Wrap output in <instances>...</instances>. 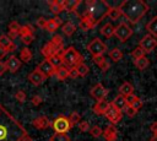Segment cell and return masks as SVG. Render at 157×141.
<instances>
[{
  "label": "cell",
  "instance_id": "cell-1",
  "mask_svg": "<svg viewBox=\"0 0 157 141\" xmlns=\"http://www.w3.org/2000/svg\"><path fill=\"white\" fill-rule=\"evenodd\" d=\"M26 134L22 124L0 104V141H21Z\"/></svg>",
  "mask_w": 157,
  "mask_h": 141
},
{
  "label": "cell",
  "instance_id": "cell-2",
  "mask_svg": "<svg viewBox=\"0 0 157 141\" xmlns=\"http://www.w3.org/2000/svg\"><path fill=\"white\" fill-rule=\"evenodd\" d=\"M121 15L130 23H137L148 11V5L142 0H125L119 6Z\"/></svg>",
  "mask_w": 157,
  "mask_h": 141
},
{
  "label": "cell",
  "instance_id": "cell-3",
  "mask_svg": "<svg viewBox=\"0 0 157 141\" xmlns=\"http://www.w3.org/2000/svg\"><path fill=\"white\" fill-rule=\"evenodd\" d=\"M60 59L63 61V65L70 69V67H76L78 64H81L83 60V56L74 47H69L67 49H64L61 51Z\"/></svg>",
  "mask_w": 157,
  "mask_h": 141
},
{
  "label": "cell",
  "instance_id": "cell-4",
  "mask_svg": "<svg viewBox=\"0 0 157 141\" xmlns=\"http://www.w3.org/2000/svg\"><path fill=\"white\" fill-rule=\"evenodd\" d=\"M53 130L56 132V134H66L72 126L69 121V118L65 116V115H58L53 121H52V125Z\"/></svg>",
  "mask_w": 157,
  "mask_h": 141
},
{
  "label": "cell",
  "instance_id": "cell-5",
  "mask_svg": "<svg viewBox=\"0 0 157 141\" xmlns=\"http://www.w3.org/2000/svg\"><path fill=\"white\" fill-rule=\"evenodd\" d=\"M114 36L120 40V42H126L131 36H132V29L131 27L125 23V22H120L117 27H114Z\"/></svg>",
  "mask_w": 157,
  "mask_h": 141
},
{
  "label": "cell",
  "instance_id": "cell-6",
  "mask_svg": "<svg viewBox=\"0 0 157 141\" xmlns=\"http://www.w3.org/2000/svg\"><path fill=\"white\" fill-rule=\"evenodd\" d=\"M87 50L92 54V56H94V55H103L105 53V50H107V45L101 39L94 38V39H92L88 43Z\"/></svg>",
  "mask_w": 157,
  "mask_h": 141
},
{
  "label": "cell",
  "instance_id": "cell-7",
  "mask_svg": "<svg viewBox=\"0 0 157 141\" xmlns=\"http://www.w3.org/2000/svg\"><path fill=\"white\" fill-rule=\"evenodd\" d=\"M139 47L145 51V53H151L156 47H157V39L153 38L150 34H146L142 37V39L139 43Z\"/></svg>",
  "mask_w": 157,
  "mask_h": 141
},
{
  "label": "cell",
  "instance_id": "cell-8",
  "mask_svg": "<svg viewBox=\"0 0 157 141\" xmlns=\"http://www.w3.org/2000/svg\"><path fill=\"white\" fill-rule=\"evenodd\" d=\"M104 116L107 118V120H109V121L114 125V124H117V123H119V121L121 120V118H123V113H121L119 109L114 108V107L109 103V107H108L107 112L104 113Z\"/></svg>",
  "mask_w": 157,
  "mask_h": 141
},
{
  "label": "cell",
  "instance_id": "cell-9",
  "mask_svg": "<svg viewBox=\"0 0 157 141\" xmlns=\"http://www.w3.org/2000/svg\"><path fill=\"white\" fill-rule=\"evenodd\" d=\"M61 49H59L58 47H55L53 43H50V42H48V43H45L43 47H42V49H40V53H42V55L45 58V59H49V58H52V56H54V55H60L61 54Z\"/></svg>",
  "mask_w": 157,
  "mask_h": 141
},
{
  "label": "cell",
  "instance_id": "cell-10",
  "mask_svg": "<svg viewBox=\"0 0 157 141\" xmlns=\"http://www.w3.org/2000/svg\"><path fill=\"white\" fill-rule=\"evenodd\" d=\"M36 69H37L43 76H45V77H50V76H53V75L55 74V67L49 63L48 59H44L43 61H40Z\"/></svg>",
  "mask_w": 157,
  "mask_h": 141
},
{
  "label": "cell",
  "instance_id": "cell-11",
  "mask_svg": "<svg viewBox=\"0 0 157 141\" xmlns=\"http://www.w3.org/2000/svg\"><path fill=\"white\" fill-rule=\"evenodd\" d=\"M90 93H91V96H92L96 101H102V99H104V98L107 97L108 90H107L102 83H96V85L91 88Z\"/></svg>",
  "mask_w": 157,
  "mask_h": 141
},
{
  "label": "cell",
  "instance_id": "cell-12",
  "mask_svg": "<svg viewBox=\"0 0 157 141\" xmlns=\"http://www.w3.org/2000/svg\"><path fill=\"white\" fill-rule=\"evenodd\" d=\"M5 65H6L7 71H10V72L15 74V72H17V71L20 70V67H21L22 63H21V60H20L16 55H10V56L6 59Z\"/></svg>",
  "mask_w": 157,
  "mask_h": 141
},
{
  "label": "cell",
  "instance_id": "cell-13",
  "mask_svg": "<svg viewBox=\"0 0 157 141\" xmlns=\"http://www.w3.org/2000/svg\"><path fill=\"white\" fill-rule=\"evenodd\" d=\"M32 125H33V128H36V129H38V130H45V129L50 128L52 121L49 120L48 116H45V115H39V116H37V118H34V119L32 120Z\"/></svg>",
  "mask_w": 157,
  "mask_h": 141
},
{
  "label": "cell",
  "instance_id": "cell-14",
  "mask_svg": "<svg viewBox=\"0 0 157 141\" xmlns=\"http://www.w3.org/2000/svg\"><path fill=\"white\" fill-rule=\"evenodd\" d=\"M0 47L6 51V53H12L17 49V45L12 42V39H10L6 34H1L0 36Z\"/></svg>",
  "mask_w": 157,
  "mask_h": 141
},
{
  "label": "cell",
  "instance_id": "cell-15",
  "mask_svg": "<svg viewBox=\"0 0 157 141\" xmlns=\"http://www.w3.org/2000/svg\"><path fill=\"white\" fill-rule=\"evenodd\" d=\"M27 78H28V81H29L32 85H34V86H40V85L47 80V77L43 76L37 69H34L32 72H29L28 76H27Z\"/></svg>",
  "mask_w": 157,
  "mask_h": 141
},
{
  "label": "cell",
  "instance_id": "cell-16",
  "mask_svg": "<svg viewBox=\"0 0 157 141\" xmlns=\"http://www.w3.org/2000/svg\"><path fill=\"white\" fill-rule=\"evenodd\" d=\"M102 135L104 136L105 141H115L118 139V130L113 124H109V125L105 126Z\"/></svg>",
  "mask_w": 157,
  "mask_h": 141
},
{
  "label": "cell",
  "instance_id": "cell-17",
  "mask_svg": "<svg viewBox=\"0 0 157 141\" xmlns=\"http://www.w3.org/2000/svg\"><path fill=\"white\" fill-rule=\"evenodd\" d=\"M108 107H109V102H107L105 99L97 101L96 104L93 105V113L97 114V115H104V113L107 112Z\"/></svg>",
  "mask_w": 157,
  "mask_h": 141
},
{
  "label": "cell",
  "instance_id": "cell-18",
  "mask_svg": "<svg viewBox=\"0 0 157 141\" xmlns=\"http://www.w3.org/2000/svg\"><path fill=\"white\" fill-rule=\"evenodd\" d=\"M20 28H21V25L17 22V21H11L9 23V38L10 39H15L17 36H18V32H20Z\"/></svg>",
  "mask_w": 157,
  "mask_h": 141
},
{
  "label": "cell",
  "instance_id": "cell-19",
  "mask_svg": "<svg viewBox=\"0 0 157 141\" xmlns=\"http://www.w3.org/2000/svg\"><path fill=\"white\" fill-rule=\"evenodd\" d=\"M114 108H117V109H119L120 112H123L125 108H126V105H128V103H126V101H125V97H123V96H120V94H118L114 99H113V102L110 103Z\"/></svg>",
  "mask_w": 157,
  "mask_h": 141
},
{
  "label": "cell",
  "instance_id": "cell-20",
  "mask_svg": "<svg viewBox=\"0 0 157 141\" xmlns=\"http://www.w3.org/2000/svg\"><path fill=\"white\" fill-rule=\"evenodd\" d=\"M78 2H80V0H75V1L64 0V1H61L63 11H66V12H75V10H76Z\"/></svg>",
  "mask_w": 157,
  "mask_h": 141
},
{
  "label": "cell",
  "instance_id": "cell-21",
  "mask_svg": "<svg viewBox=\"0 0 157 141\" xmlns=\"http://www.w3.org/2000/svg\"><path fill=\"white\" fill-rule=\"evenodd\" d=\"M134 93V86L130 82H123L121 86L119 87V94L123 97H128L129 94Z\"/></svg>",
  "mask_w": 157,
  "mask_h": 141
},
{
  "label": "cell",
  "instance_id": "cell-22",
  "mask_svg": "<svg viewBox=\"0 0 157 141\" xmlns=\"http://www.w3.org/2000/svg\"><path fill=\"white\" fill-rule=\"evenodd\" d=\"M146 29L150 36H152L153 38L157 39V16L150 20V22L146 25Z\"/></svg>",
  "mask_w": 157,
  "mask_h": 141
},
{
  "label": "cell",
  "instance_id": "cell-23",
  "mask_svg": "<svg viewBox=\"0 0 157 141\" xmlns=\"http://www.w3.org/2000/svg\"><path fill=\"white\" fill-rule=\"evenodd\" d=\"M54 75L56 76V78L59 81H64V80H66L69 77V69L66 66L61 65V66H59V67L55 69V74Z\"/></svg>",
  "mask_w": 157,
  "mask_h": 141
},
{
  "label": "cell",
  "instance_id": "cell-24",
  "mask_svg": "<svg viewBox=\"0 0 157 141\" xmlns=\"http://www.w3.org/2000/svg\"><path fill=\"white\" fill-rule=\"evenodd\" d=\"M48 6H49V10H50L54 15H56V16L63 11L61 1H58V0H50V1H48Z\"/></svg>",
  "mask_w": 157,
  "mask_h": 141
},
{
  "label": "cell",
  "instance_id": "cell-25",
  "mask_svg": "<svg viewBox=\"0 0 157 141\" xmlns=\"http://www.w3.org/2000/svg\"><path fill=\"white\" fill-rule=\"evenodd\" d=\"M61 31H63V33H64L65 36L70 37V36H72V34L75 33V31H76V26H75L71 21H67V22L63 23V26H61Z\"/></svg>",
  "mask_w": 157,
  "mask_h": 141
},
{
  "label": "cell",
  "instance_id": "cell-26",
  "mask_svg": "<svg viewBox=\"0 0 157 141\" xmlns=\"http://www.w3.org/2000/svg\"><path fill=\"white\" fill-rule=\"evenodd\" d=\"M101 33H102V36H104L105 38H110V37H113V36H114V26H113L112 23L107 22L105 25L102 26V28H101Z\"/></svg>",
  "mask_w": 157,
  "mask_h": 141
},
{
  "label": "cell",
  "instance_id": "cell-27",
  "mask_svg": "<svg viewBox=\"0 0 157 141\" xmlns=\"http://www.w3.org/2000/svg\"><path fill=\"white\" fill-rule=\"evenodd\" d=\"M18 59L21 60V63H29L31 59H32V51L27 47L22 48L21 51H20V58Z\"/></svg>",
  "mask_w": 157,
  "mask_h": 141
},
{
  "label": "cell",
  "instance_id": "cell-28",
  "mask_svg": "<svg viewBox=\"0 0 157 141\" xmlns=\"http://www.w3.org/2000/svg\"><path fill=\"white\" fill-rule=\"evenodd\" d=\"M134 65H135L139 70H145V69H147V66L150 65V60H148L146 56H142V58H140V59L134 60Z\"/></svg>",
  "mask_w": 157,
  "mask_h": 141
},
{
  "label": "cell",
  "instance_id": "cell-29",
  "mask_svg": "<svg viewBox=\"0 0 157 141\" xmlns=\"http://www.w3.org/2000/svg\"><path fill=\"white\" fill-rule=\"evenodd\" d=\"M109 58L113 60V61H119V60H121L123 59V51L119 49V48H114V49H112L110 51H109Z\"/></svg>",
  "mask_w": 157,
  "mask_h": 141
},
{
  "label": "cell",
  "instance_id": "cell-30",
  "mask_svg": "<svg viewBox=\"0 0 157 141\" xmlns=\"http://www.w3.org/2000/svg\"><path fill=\"white\" fill-rule=\"evenodd\" d=\"M78 26H80V28L82 31H88V29H92L94 27V23L91 20H88V18H81Z\"/></svg>",
  "mask_w": 157,
  "mask_h": 141
},
{
  "label": "cell",
  "instance_id": "cell-31",
  "mask_svg": "<svg viewBox=\"0 0 157 141\" xmlns=\"http://www.w3.org/2000/svg\"><path fill=\"white\" fill-rule=\"evenodd\" d=\"M107 16H108L110 20H118V18L121 16V12H120L119 7H110V9L108 10Z\"/></svg>",
  "mask_w": 157,
  "mask_h": 141
},
{
  "label": "cell",
  "instance_id": "cell-32",
  "mask_svg": "<svg viewBox=\"0 0 157 141\" xmlns=\"http://www.w3.org/2000/svg\"><path fill=\"white\" fill-rule=\"evenodd\" d=\"M50 43H53L55 47H58L59 49L64 50V42H63V37L59 34H54L53 38L50 39Z\"/></svg>",
  "mask_w": 157,
  "mask_h": 141
},
{
  "label": "cell",
  "instance_id": "cell-33",
  "mask_svg": "<svg viewBox=\"0 0 157 141\" xmlns=\"http://www.w3.org/2000/svg\"><path fill=\"white\" fill-rule=\"evenodd\" d=\"M49 141H70V137L67 134H56L54 132L52 135V137L49 139Z\"/></svg>",
  "mask_w": 157,
  "mask_h": 141
},
{
  "label": "cell",
  "instance_id": "cell-34",
  "mask_svg": "<svg viewBox=\"0 0 157 141\" xmlns=\"http://www.w3.org/2000/svg\"><path fill=\"white\" fill-rule=\"evenodd\" d=\"M76 70H77V72H78V76H86V75L88 74V71H90V67H88V65H86V64L82 61L81 64H78V65L76 66Z\"/></svg>",
  "mask_w": 157,
  "mask_h": 141
},
{
  "label": "cell",
  "instance_id": "cell-35",
  "mask_svg": "<svg viewBox=\"0 0 157 141\" xmlns=\"http://www.w3.org/2000/svg\"><path fill=\"white\" fill-rule=\"evenodd\" d=\"M69 121H70L71 126H74V125H76V124H78L81 121V115L77 112H72L70 114V116H69Z\"/></svg>",
  "mask_w": 157,
  "mask_h": 141
},
{
  "label": "cell",
  "instance_id": "cell-36",
  "mask_svg": "<svg viewBox=\"0 0 157 141\" xmlns=\"http://www.w3.org/2000/svg\"><path fill=\"white\" fill-rule=\"evenodd\" d=\"M45 31H48L49 33H54L56 29H58V26L55 25V22L53 21V18H49L47 20V25H45Z\"/></svg>",
  "mask_w": 157,
  "mask_h": 141
},
{
  "label": "cell",
  "instance_id": "cell-37",
  "mask_svg": "<svg viewBox=\"0 0 157 141\" xmlns=\"http://www.w3.org/2000/svg\"><path fill=\"white\" fill-rule=\"evenodd\" d=\"M33 32H34V29H33V27H32L31 25H25V26H21L20 32H18V36L22 37V36H25V34L33 33Z\"/></svg>",
  "mask_w": 157,
  "mask_h": 141
},
{
  "label": "cell",
  "instance_id": "cell-38",
  "mask_svg": "<svg viewBox=\"0 0 157 141\" xmlns=\"http://www.w3.org/2000/svg\"><path fill=\"white\" fill-rule=\"evenodd\" d=\"M48 60H49V63H50L55 69L63 65V61H61V59H60V55H54V56L49 58Z\"/></svg>",
  "mask_w": 157,
  "mask_h": 141
},
{
  "label": "cell",
  "instance_id": "cell-39",
  "mask_svg": "<svg viewBox=\"0 0 157 141\" xmlns=\"http://www.w3.org/2000/svg\"><path fill=\"white\" fill-rule=\"evenodd\" d=\"M131 56L134 58V60H136V59H140V58H142V56H145V51L140 48V47H136L132 51H131Z\"/></svg>",
  "mask_w": 157,
  "mask_h": 141
},
{
  "label": "cell",
  "instance_id": "cell-40",
  "mask_svg": "<svg viewBox=\"0 0 157 141\" xmlns=\"http://www.w3.org/2000/svg\"><path fill=\"white\" fill-rule=\"evenodd\" d=\"M15 98H16V101H17V102H20V103H25V102H26V99H27L26 92H25V91H22V90H18V91L15 93Z\"/></svg>",
  "mask_w": 157,
  "mask_h": 141
},
{
  "label": "cell",
  "instance_id": "cell-41",
  "mask_svg": "<svg viewBox=\"0 0 157 141\" xmlns=\"http://www.w3.org/2000/svg\"><path fill=\"white\" fill-rule=\"evenodd\" d=\"M102 132H103V130H102L98 125H93V126L90 128V134H91L93 137H99V136L102 135Z\"/></svg>",
  "mask_w": 157,
  "mask_h": 141
},
{
  "label": "cell",
  "instance_id": "cell-42",
  "mask_svg": "<svg viewBox=\"0 0 157 141\" xmlns=\"http://www.w3.org/2000/svg\"><path fill=\"white\" fill-rule=\"evenodd\" d=\"M33 39H34V33H28V34H25V36L21 37V42H22L25 45L31 44V43L33 42Z\"/></svg>",
  "mask_w": 157,
  "mask_h": 141
},
{
  "label": "cell",
  "instance_id": "cell-43",
  "mask_svg": "<svg viewBox=\"0 0 157 141\" xmlns=\"http://www.w3.org/2000/svg\"><path fill=\"white\" fill-rule=\"evenodd\" d=\"M42 102H43V98H42L39 94H34V96H32V98H31V103H32L33 105H39Z\"/></svg>",
  "mask_w": 157,
  "mask_h": 141
},
{
  "label": "cell",
  "instance_id": "cell-44",
  "mask_svg": "<svg viewBox=\"0 0 157 141\" xmlns=\"http://www.w3.org/2000/svg\"><path fill=\"white\" fill-rule=\"evenodd\" d=\"M124 112H125V114L128 115V116H130V118H132V116H135V114L137 113V110H135L131 105H126V108L124 109Z\"/></svg>",
  "mask_w": 157,
  "mask_h": 141
},
{
  "label": "cell",
  "instance_id": "cell-45",
  "mask_svg": "<svg viewBox=\"0 0 157 141\" xmlns=\"http://www.w3.org/2000/svg\"><path fill=\"white\" fill-rule=\"evenodd\" d=\"M90 128H91V126H90L88 121H80V123H78V129H80V131H82V132L88 131Z\"/></svg>",
  "mask_w": 157,
  "mask_h": 141
},
{
  "label": "cell",
  "instance_id": "cell-46",
  "mask_svg": "<svg viewBox=\"0 0 157 141\" xmlns=\"http://www.w3.org/2000/svg\"><path fill=\"white\" fill-rule=\"evenodd\" d=\"M92 60H93V63L96 64V65H101L104 60H105V58L103 56V55H94V56H92Z\"/></svg>",
  "mask_w": 157,
  "mask_h": 141
},
{
  "label": "cell",
  "instance_id": "cell-47",
  "mask_svg": "<svg viewBox=\"0 0 157 141\" xmlns=\"http://www.w3.org/2000/svg\"><path fill=\"white\" fill-rule=\"evenodd\" d=\"M130 105H131V107H132L135 110H139V109L142 107V101H141V99L137 97V98H136V99H135V101H134V102H132Z\"/></svg>",
  "mask_w": 157,
  "mask_h": 141
},
{
  "label": "cell",
  "instance_id": "cell-48",
  "mask_svg": "<svg viewBox=\"0 0 157 141\" xmlns=\"http://www.w3.org/2000/svg\"><path fill=\"white\" fill-rule=\"evenodd\" d=\"M45 25H47V20L44 18V17H38L37 18V26L39 27V28H45Z\"/></svg>",
  "mask_w": 157,
  "mask_h": 141
},
{
  "label": "cell",
  "instance_id": "cell-49",
  "mask_svg": "<svg viewBox=\"0 0 157 141\" xmlns=\"http://www.w3.org/2000/svg\"><path fill=\"white\" fill-rule=\"evenodd\" d=\"M98 67H99V69H101L103 72H105V71H107V70L110 67V63H109V61L105 59V60H104V61H103V63H102V64H101Z\"/></svg>",
  "mask_w": 157,
  "mask_h": 141
},
{
  "label": "cell",
  "instance_id": "cell-50",
  "mask_svg": "<svg viewBox=\"0 0 157 141\" xmlns=\"http://www.w3.org/2000/svg\"><path fill=\"white\" fill-rule=\"evenodd\" d=\"M69 77L70 78H77L78 77V72H77L76 67H70L69 69Z\"/></svg>",
  "mask_w": 157,
  "mask_h": 141
},
{
  "label": "cell",
  "instance_id": "cell-51",
  "mask_svg": "<svg viewBox=\"0 0 157 141\" xmlns=\"http://www.w3.org/2000/svg\"><path fill=\"white\" fill-rule=\"evenodd\" d=\"M136 98H137V96H135V94L132 93V94H129L128 97H125V101H126L128 105H130V104H131V103H132V102H134Z\"/></svg>",
  "mask_w": 157,
  "mask_h": 141
},
{
  "label": "cell",
  "instance_id": "cell-52",
  "mask_svg": "<svg viewBox=\"0 0 157 141\" xmlns=\"http://www.w3.org/2000/svg\"><path fill=\"white\" fill-rule=\"evenodd\" d=\"M6 71H7V69H6L5 63H4V61H0V76H2Z\"/></svg>",
  "mask_w": 157,
  "mask_h": 141
},
{
  "label": "cell",
  "instance_id": "cell-53",
  "mask_svg": "<svg viewBox=\"0 0 157 141\" xmlns=\"http://www.w3.org/2000/svg\"><path fill=\"white\" fill-rule=\"evenodd\" d=\"M53 21L55 22V25H56L58 27H59V26H63V20H61L59 16H55V17L53 18Z\"/></svg>",
  "mask_w": 157,
  "mask_h": 141
},
{
  "label": "cell",
  "instance_id": "cell-54",
  "mask_svg": "<svg viewBox=\"0 0 157 141\" xmlns=\"http://www.w3.org/2000/svg\"><path fill=\"white\" fill-rule=\"evenodd\" d=\"M150 128H151V131L153 132V135H157V121H155V123H152Z\"/></svg>",
  "mask_w": 157,
  "mask_h": 141
},
{
  "label": "cell",
  "instance_id": "cell-55",
  "mask_svg": "<svg viewBox=\"0 0 157 141\" xmlns=\"http://www.w3.org/2000/svg\"><path fill=\"white\" fill-rule=\"evenodd\" d=\"M21 141H33V139H32L28 134H26V135L22 137V140H21Z\"/></svg>",
  "mask_w": 157,
  "mask_h": 141
},
{
  "label": "cell",
  "instance_id": "cell-56",
  "mask_svg": "<svg viewBox=\"0 0 157 141\" xmlns=\"http://www.w3.org/2000/svg\"><path fill=\"white\" fill-rule=\"evenodd\" d=\"M6 54H7V53H6V51H5V50H4V49L0 47V59H4Z\"/></svg>",
  "mask_w": 157,
  "mask_h": 141
},
{
  "label": "cell",
  "instance_id": "cell-57",
  "mask_svg": "<svg viewBox=\"0 0 157 141\" xmlns=\"http://www.w3.org/2000/svg\"><path fill=\"white\" fill-rule=\"evenodd\" d=\"M151 141H157V135H153V136L151 137Z\"/></svg>",
  "mask_w": 157,
  "mask_h": 141
}]
</instances>
